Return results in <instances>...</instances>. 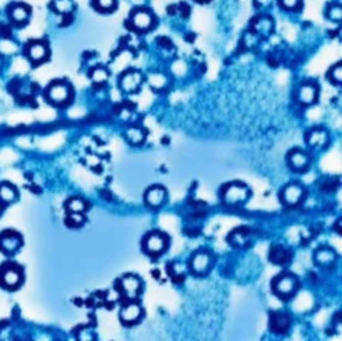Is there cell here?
I'll return each mask as SVG.
<instances>
[{
    "label": "cell",
    "instance_id": "cell-15",
    "mask_svg": "<svg viewBox=\"0 0 342 341\" xmlns=\"http://www.w3.org/2000/svg\"><path fill=\"white\" fill-rule=\"evenodd\" d=\"M269 257H270L271 262L278 264V265H284L290 261V251L282 245H274L270 249Z\"/></svg>",
    "mask_w": 342,
    "mask_h": 341
},
{
    "label": "cell",
    "instance_id": "cell-4",
    "mask_svg": "<svg viewBox=\"0 0 342 341\" xmlns=\"http://www.w3.org/2000/svg\"><path fill=\"white\" fill-rule=\"evenodd\" d=\"M47 96L48 99L51 100L53 103L63 104L70 99V96H71V89H70V86L66 85V83H62V82L54 83V85L48 89Z\"/></svg>",
    "mask_w": 342,
    "mask_h": 341
},
{
    "label": "cell",
    "instance_id": "cell-20",
    "mask_svg": "<svg viewBox=\"0 0 342 341\" xmlns=\"http://www.w3.org/2000/svg\"><path fill=\"white\" fill-rule=\"evenodd\" d=\"M126 138H127L128 142L133 143V145H141V143L144 142L146 133H144V130L142 127L133 126L126 131Z\"/></svg>",
    "mask_w": 342,
    "mask_h": 341
},
{
    "label": "cell",
    "instance_id": "cell-21",
    "mask_svg": "<svg viewBox=\"0 0 342 341\" xmlns=\"http://www.w3.org/2000/svg\"><path fill=\"white\" fill-rule=\"evenodd\" d=\"M67 209L70 213H85L87 209V204L81 198H72L68 201Z\"/></svg>",
    "mask_w": 342,
    "mask_h": 341
},
{
    "label": "cell",
    "instance_id": "cell-17",
    "mask_svg": "<svg viewBox=\"0 0 342 341\" xmlns=\"http://www.w3.org/2000/svg\"><path fill=\"white\" fill-rule=\"evenodd\" d=\"M134 26L138 30H147L151 27L152 24V16L147 11H137L133 16Z\"/></svg>",
    "mask_w": 342,
    "mask_h": 341
},
{
    "label": "cell",
    "instance_id": "cell-10",
    "mask_svg": "<svg viewBox=\"0 0 342 341\" xmlns=\"http://www.w3.org/2000/svg\"><path fill=\"white\" fill-rule=\"evenodd\" d=\"M142 85V75L137 71L126 72L120 79V87L126 93H135Z\"/></svg>",
    "mask_w": 342,
    "mask_h": 341
},
{
    "label": "cell",
    "instance_id": "cell-25",
    "mask_svg": "<svg viewBox=\"0 0 342 341\" xmlns=\"http://www.w3.org/2000/svg\"><path fill=\"white\" fill-rule=\"evenodd\" d=\"M0 198L4 202H12L16 198V190L12 186L3 185L0 187Z\"/></svg>",
    "mask_w": 342,
    "mask_h": 341
},
{
    "label": "cell",
    "instance_id": "cell-13",
    "mask_svg": "<svg viewBox=\"0 0 342 341\" xmlns=\"http://www.w3.org/2000/svg\"><path fill=\"white\" fill-rule=\"evenodd\" d=\"M318 90L314 85H304L298 91V100L305 106H310L317 100Z\"/></svg>",
    "mask_w": 342,
    "mask_h": 341
},
{
    "label": "cell",
    "instance_id": "cell-32",
    "mask_svg": "<svg viewBox=\"0 0 342 341\" xmlns=\"http://www.w3.org/2000/svg\"><path fill=\"white\" fill-rule=\"evenodd\" d=\"M282 5L287 10H295L299 4V0H281Z\"/></svg>",
    "mask_w": 342,
    "mask_h": 341
},
{
    "label": "cell",
    "instance_id": "cell-26",
    "mask_svg": "<svg viewBox=\"0 0 342 341\" xmlns=\"http://www.w3.org/2000/svg\"><path fill=\"white\" fill-rule=\"evenodd\" d=\"M85 216H83V213H71L68 217H67L66 222L68 226L71 227H78V226H82L83 225V222H85Z\"/></svg>",
    "mask_w": 342,
    "mask_h": 341
},
{
    "label": "cell",
    "instance_id": "cell-7",
    "mask_svg": "<svg viewBox=\"0 0 342 341\" xmlns=\"http://www.w3.org/2000/svg\"><path fill=\"white\" fill-rule=\"evenodd\" d=\"M119 284H120L122 292L127 296L128 299H135V297H138L141 290H142V282H141V279H139L137 276H124L123 279H120Z\"/></svg>",
    "mask_w": 342,
    "mask_h": 341
},
{
    "label": "cell",
    "instance_id": "cell-1",
    "mask_svg": "<svg viewBox=\"0 0 342 341\" xmlns=\"http://www.w3.org/2000/svg\"><path fill=\"white\" fill-rule=\"evenodd\" d=\"M250 197V190L241 182H231L224 187L222 198L228 205H241Z\"/></svg>",
    "mask_w": 342,
    "mask_h": 341
},
{
    "label": "cell",
    "instance_id": "cell-31",
    "mask_svg": "<svg viewBox=\"0 0 342 341\" xmlns=\"http://www.w3.org/2000/svg\"><path fill=\"white\" fill-rule=\"evenodd\" d=\"M329 16L334 20H340L342 16V8L340 5H332L330 8V12H329Z\"/></svg>",
    "mask_w": 342,
    "mask_h": 341
},
{
    "label": "cell",
    "instance_id": "cell-6",
    "mask_svg": "<svg viewBox=\"0 0 342 341\" xmlns=\"http://www.w3.org/2000/svg\"><path fill=\"white\" fill-rule=\"evenodd\" d=\"M210 266H211V256H210L209 253H206V251H198L191 258L190 268L191 272L194 275L200 276L207 273Z\"/></svg>",
    "mask_w": 342,
    "mask_h": 341
},
{
    "label": "cell",
    "instance_id": "cell-11",
    "mask_svg": "<svg viewBox=\"0 0 342 341\" xmlns=\"http://www.w3.org/2000/svg\"><path fill=\"white\" fill-rule=\"evenodd\" d=\"M291 320L285 313H273L270 318V328L274 333L284 335L290 329Z\"/></svg>",
    "mask_w": 342,
    "mask_h": 341
},
{
    "label": "cell",
    "instance_id": "cell-16",
    "mask_svg": "<svg viewBox=\"0 0 342 341\" xmlns=\"http://www.w3.org/2000/svg\"><path fill=\"white\" fill-rule=\"evenodd\" d=\"M47 47L46 44H43L40 42H35L32 44H29L28 47V58L35 63H39L44 61L47 58Z\"/></svg>",
    "mask_w": 342,
    "mask_h": 341
},
{
    "label": "cell",
    "instance_id": "cell-8",
    "mask_svg": "<svg viewBox=\"0 0 342 341\" xmlns=\"http://www.w3.org/2000/svg\"><path fill=\"white\" fill-rule=\"evenodd\" d=\"M304 187L297 184H290L282 191V201L287 206H295L304 198Z\"/></svg>",
    "mask_w": 342,
    "mask_h": 341
},
{
    "label": "cell",
    "instance_id": "cell-14",
    "mask_svg": "<svg viewBox=\"0 0 342 341\" xmlns=\"http://www.w3.org/2000/svg\"><path fill=\"white\" fill-rule=\"evenodd\" d=\"M10 16L15 24L27 23L29 18V8L26 4H15L10 10Z\"/></svg>",
    "mask_w": 342,
    "mask_h": 341
},
{
    "label": "cell",
    "instance_id": "cell-33",
    "mask_svg": "<svg viewBox=\"0 0 342 341\" xmlns=\"http://www.w3.org/2000/svg\"><path fill=\"white\" fill-rule=\"evenodd\" d=\"M269 1H270V0H256V3H258L259 5L269 4Z\"/></svg>",
    "mask_w": 342,
    "mask_h": 341
},
{
    "label": "cell",
    "instance_id": "cell-29",
    "mask_svg": "<svg viewBox=\"0 0 342 341\" xmlns=\"http://www.w3.org/2000/svg\"><path fill=\"white\" fill-rule=\"evenodd\" d=\"M148 82H150V85L152 86V87H155V89H162V87H165V85H166V78L163 75H161V74H154V75H151L150 78H148Z\"/></svg>",
    "mask_w": 342,
    "mask_h": 341
},
{
    "label": "cell",
    "instance_id": "cell-9",
    "mask_svg": "<svg viewBox=\"0 0 342 341\" xmlns=\"http://www.w3.org/2000/svg\"><path fill=\"white\" fill-rule=\"evenodd\" d=\"M167 193L165 187L162 186H151L150 189H147L146 194H144V202L147 204L150 208H159L165 204L166 201Z\"/></svg>",
    "mask_w": 342,
    "mask_h": 341
},
{
    "label": "cell",
    "instance_id": "cell-27",
    "mask_svg": "<svg viewBox=\"0 0 342 341\" xmlns=\"http://www.w3.org/2000/svg\"><path fill=\"white\" fill-rule=\"evenodd\" d=\"M329 79L336 83V85H340L342 82V66L341 63H337L336 66L333 67L330 70V75H329Z\"/></svg>",
    "mask_w": 342,
    "mask_h": 341
},
{
    "label": "cell",
    "instance_id": "cell-24",
    "mask_svg": "<svg viewBox=\"0 0 342 341\" xmlns=\"http://www.w3.org/2000/svg\"><path fill=\"white\" fill-rule=\"evenodd\" d=\"M53 5L54 8H55V11L60 12V14H68V12H71L72 7H74L72 0H54Z\"/></svg>",
    "mask_w": 342,
    "mask_h": 341
},
{
    "label": "cell",
    "instance_id": "cell-2",
    "mask_svg": "<svg viewBox=\"0 0 342 341\" xmlns=\"http://www.w3.org/2000/svg\"><path fill=\"white\" fill-rule=\"evenodd\" d=\"M167 244H169V238L166 237V234L159 232H154L147 234L144 240H143V248L148 254L157 256L161 254L166 250Z\"/></svg>",
    "mask_w": 342,
    "mask_h": 341
},
{
    "label": "cell",
    "instance_id": "cell-19",
    "mask_svg": "<svg viewBox=\"0 0 342 341\" xmlns=\"http://www.w3.org/2000/svg\"><path fill=\"white\" fill-rule=\"evenodd\" d=\"M314 257H315V262L318 265H329L336 260V253L329 248H321V249L317 250Z\"/></svg>",
    "mask_w": 342,
    "mask_h": 341
},
{
    "label": "cell",
    "instance_id": "cell-18",
    "mask_svg": "<svg viewBox=\"0 0 342 341\" xmlns=\"http://www.w3.org/2000/svg\"><path fill=\"white\" fill-rule=\"evenodd\" d=\"M306 142L309 146H323L325 143L328 142V134L326 131H323L321 128H315V130H312L309 134H308V138H306Z\"/></svg>",
    "mask_w": 342,
    "mask_h": 341
},
{
    "label": "cell",
    "instance_id": "cell-22",
    "mask_svg": "<svg viewBox=\"0 0 342 341\" xmlns=\"http://www.w3.org/2000/svg\"><path fill=\"white\" fill-rule=\"evenodd\" d=\"M20 247V240L15 236H8L1 240V248L8 253H12Z\"/></svg>",
    "mask_w": 342,
    "mask_h": 341
},
{
    "label": "cell",
    "instance_id": "cell-23",
    "mask_svg": "<svg viewBox=\"0 0 342 341\" xmlns=\"http://www.w3.org/2000/svg\"><path fill=\"white\" fill-rule=\"evenodd\" d=\"M3 279H4V282L7 286L14 288V286H16V285L20 282V273L18 272V270L8 269L4 273V276H3Z\"/></svg>",
    "mask_w": 342,
    "mask_h": 341
},
{
    "label": "cell",
    "instance_id": "cell-3",
    "mask_svg": "<svg viewBox=\"0 0 342 341\" xmlns=\"http://www.w3.org/2000/svg\"><path fill=\"white\" fill-rule=\"evenodd\" d=\"M297 289V279L291 275H282L273 282V290L281 299H287Z\"/></svg>",
    "mask_w": 342,
    "mask_h": 341
},
{
    "label": "cell",
    "instance_id": "cell-12",
    "mask_svg": "<svg viewBox=\"0 0 342 341\" xmlns=\"http://www.w3.org/2000/svg\"><path fill=\"white\" fill-rule=\"evenodd\" d=\"M289 163L293 170L302 171L309 166V156L306 155V153L295 149L289 154Z\"/></svg>",
    "mask_w": 342,
    "mask_h": 341
},
{
    "label": "cell",
    "instance_id": "cell-5",
    "mask_svg": "<svg viewBox=\"0 0 342 341\" xmlns=\"http://www.w3.org/2000/svg\"><path fill=\"white\" fill-rule=\"evenodd\" d=\"M143 314V308L139 305L138 303H128L127 305H124L123 308L120 309V313H119V317L122 320L123 324H135L141 320Z\"/></svg>",
    "mask_w": 342,
    "mask_h": 341
},
{
    "label": "cell",
    "instance_id": "cell-28",
    "mask_svg": "<svg viewBox=\"0 0 342 341\" xmlns=\"http://www.w3.org/2000/svg\"><path fill=\"white\" fill-rule=\"evenodd\" d=\"M92 79H94V82H96V83H103V82H106L109 79V72L106 71L105 68L98 67V68H95L94 72H92Z\"/></svg>",
    "mask_w": 342,
    "mask_h": 341
},
{
    "label": "cell",
    "instance_id": "cell-30",
    "mask_svg": "<svg viewBox=\"0 0 342 341\" xmlns=\"http://www.w3.org/2000/svg\"><path fill=\"white\" fill-rule=\"evenodd\" d=\"M96 3H98V7H99L100 10L106 11L114 8L115 0H96Z\"/></svg>",
    "mask_w": 342,
    "mask_h": 341
}]
</instances>
